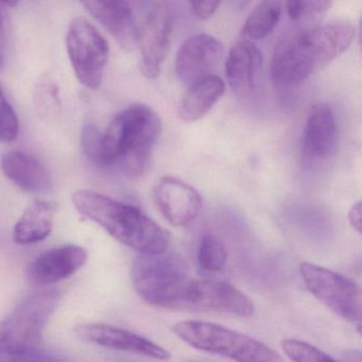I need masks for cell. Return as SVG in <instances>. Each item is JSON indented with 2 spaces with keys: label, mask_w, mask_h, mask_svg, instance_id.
Returning a JSON list of instances; mask_svg holds the SVG:
<instances>
[{
  "label": "cell",
  "mask_w": 362,
  "mask_h": 362,
  "mask_svg": "<svg viewBox=\"0 0 362 362\" xmlns=\"http://www.w3.org/2000/svg\"><path fill=\"white\" fill-rule=\"evenodd\" d=\"M349 22H334L284 40L275 48L271 77L275 88L289 92L346 52L355 37Z\"/></svg>",
  "instance_id": "6da1fadb"
},
{
  "label": "cell",
  "mask_w": 362,
  "mask_h": 362,
  "mask_svg": "<svg viewBox=\"0 0 362 362\" xmlns=\"http://www.w3.org/2000/svg\"><path fill=\"white\" fill-rule=\"evenodd\" d=\"M163 124L146 105H133L119 112L103 134L99 166L136 177L147 169Z\"/></svg>",
  "instance_id": "7a4b0ae2"
},
{
  "label": "cell",
  "mask_w": 362,
  "mask_h": 362,
  "mask_svg": "<svg viewBox=\"0 0 362 362\" xmlns=\"http://www.w3.org/2000/svg\"><path fill=\"white\" fill-rule=\"evenodd\" d=\"M71 200L83 217L139 253H160L168 247L169 233L133 205L88 189L74 192Z\"/></svg>",
  "instance_id": "3957f363"
},
{
  "label": "cell",
  "mask_w": 362,
  "mask_h": 362,
  "mask_svg": "<svg viewBox=\"0 0 362 362\" xmlns=\"http://www.w3.org/2000/svg\"><path fill=\"white\" fill-rule=\"evenodd\" d=\"M135 291L148 304L175 309L189 279V267L173 252L141 254L135 258L131 270Z\"/></svg>",
  "instance_id": "277c9868"
},
{
  "label": "cell",
  "mask_w": 362,
  "mask_h": 362,
  "mask_svg": "<svg viewBox=\"0 0 362 362\" xmlns=\"http://www.w3.org/2000/svg\"><path fill=\"white\" fill-rule=\"evenodd\" d=\"M58 290L33 292L0 322V355L20 358L33 353L42 341L43 330L58 308Z\"/></svg>",
  "instance_id": "5b68a950"
},
{
  "label": "cell",
  "mask_w": 362,
  "mask_h": 362,
  "mask_svg": "<svg viewBox=\"0 0 362 362\" xmlns=\"http://www.w3.org/2000/svg\"><path fill=\"white\" fill-rule=\"evenodd\" d=\"M173 334L194 349L240 362H283L284 358L268 345L243 332L204 321H182L171 328Z\"/></svg>",
  "instance_id": "8992f818"
},
{
  "label": "cell",
  "mask_w": 362,
  "mask_h": 362,
  "mask_svg": "<svg viewBox=\"0 0 362 362\" xmlns=\"http://www.w3.org/2000/svg\"><path fill=\"white\" fill-rule=\"evenodd\" d=\"M66 48L80 83L88 90H98L109 61L107 40L92 23L86 18H75L67 30Z\"/></svg>",
  "instance_id": "52a82bcc"
},
{
  "label": "cell",
  "mask_w": 362,
  "mask_h": 362,
  "mask_svg": "<svg viewBox=\"0 0 362 362\" xmlns=\"http://www.w3.org/2000/svg\"><path fill=\"white\" fill-rule=\"evenodd\" d=\"M300 274L306 289L319 302L347 321L361 322V291L351 279L311 262L300 264Z\"/></svg>",
  "instance_id": "ba28073f"
},
{
  "label": "cell",
  "mask_w": 362,
  "mask_h": 362,
  "mask_svg": "<svg viewBox=\"0 0 362 362\" xmlns=\"http://www.w3.org/2000/svg\"><path fill=\"white\" fill-rule=\"evenodd\" d=\"M177 310L211 311L251 317L255 306L251 298L226 281L192 277L182 293Z\"/></svg>",
  "instance_id": "9c48e42d"
},
{
  "label": "cell",
  "mask_w": 362,
  "mask_h": 362,
  "mask_svg": "<svg viewBox=\"0 0 362 362\" xmlns=\"http://www.w3.org/2000/svg\"><path fill=\"white\" fill-rule=\"evenodd\" d=\"M223 57L224 48L219 40L206 33L192 35L177 52L175 64L177 79L189 86L214 75Z\"/></svg>",
  "instance_id": "30bf717a"
},
{
  "label": "cell",
  "mask_w": 362,
  "mask_h": 362,
  "mask_svg": "<svg viewBox=\"0 0 362 362\" xmlns=\"http://www.w3.org/2000/svg\"><path fill=\"white\" fill-rule=\"evenodd\" d=\"M173 20L170 10L158 5L146 20L139 33L137 44L141 49V71L147 79H156L170 47Z\"/></svg>",
  "instance_id": "8fae6325"
},
{
  "label": "cell",
  "mask_w": 362,
  "mask_h": 362,
  "mask_svg": "<svg viewBox=\"0 0 362 362\" xmlns=\"http://www.w3.org/2000/svg\"><path fill=\"white\" fill-rule=\"evenodd\" d=\"M76 334L81 340L105 349L146 356L156 360L171 357L167 351L153 341L124 328L103 323H83L76 326Z\"/></svg>",
  "instance_id": "7c38bea8"
},
{
  "label": "cell",
  "mask_w": 362,
  "mask_h": 362,
  "mask_svg": "<svg viewBox=\"0 0 362 362\" xmlns=\"http://www.w3.org/2000/svg\"><path fill=\"white\" fill-rule=\"evenodd\" d=\"M154 200L171 226H186L198 217L202 198L196 188L173 177H164L154 187Z\"/></svg>",
  "instance_id": "4fadbf2b"
},
{
  "label": "cell",
  "mask_w": 362,
  "mask_h": 362,
  "mask_svg": "<svg viewBox=\"0 0 362 362\" xmlns=\"http://www.w3.org/2000/svg\"><path fill=\"white\" fill-rule=\"evenodd\" d=\"M337 122L334 110L326 103L313 107L307 116L302 137L303 158L308 163L327 160L337 146Z\"/></svg>",
  "instance_id": "5bb4252c"
},
{
  "label": "cell",
  "mask_w": 362,
  "mask_h": 362,
  "mask_svg": "<svg viewBox=\"0 0 362 362\" xmlns=\"http://www.w3.org/2000/svg\"><path fill=\"white\" fill-rule=\"evenodd\" d=\"M88 259L86 249L66 245L46 251L27 269V277L33 285L48 286L66 279L77 272Z\"/></svg>",
  "instance_id": "9a60e30c"
},
{
  "label": "cell",
  "mask_w": 362,
  "mask_h": 362,
  "mask_svg": "<svg viewBox=\"0 0 362 362\" xmlns=\"http://www.w3.org/2000/svg\"><path fill=\"white\" fill-rule=\"evenodd\" d=\"M88 13L124 48L132 49L139 40L132 8L128 0H80Z\"/></svg>",
  "instance_id": "2e32d148"
},
{
  "label": "cell",
  "mask_w": 362,
  "mask_h": 362,
  "mask_svg": "<svg viewBox=\"0 0 362 362\" xmlns=\"http://www.w3.org/2000/svg\"><path fill=\"white\" fill-rule=\"evenodd\" d=\"M262 67L259 48L250 40L235 44L226 61V75L234 94L241 98L252 95L257 86Z\"/></svg>",
  "instance_id": "e0dca14e"
},
{
  "label": "cell",
  "mask_w": 362,
  "mask_h": 362,
  "mask_svg": "<svg viewBox=\"0 0 362 362\" xmlns=\"http://www.w3.org/2000/svg\"><path fill=\"white\" fill-rule=\"evenodd\" d=\"M1 170L12 183L31 194L48 192L52 186L49 171L39 160L25 152L4 154Z\"/></svg>",
  "instance_id": "ac0fdd59"
},
{
  "label": "cell",
  "mask_w": 362,
  "mask_h": 362,
  "mask_svg": "<svg viewBox=\"0 0 362 362\" xmlns=\"http://www.w3.org/2000/svg\"><path fill=\"white\" fill-rule=\"evenodd\" d=\"M226 83L221 78L211 75L188 86L179 107V117L184 122L202 119L223 96Z\"/></svg>",
  "instance_id": "d6986e66"
},
{
  "label": "cell",
  "mask_w": 362,
  "mask_h": 362,
  "mask_svg": "<svg viewBox=\"0 0 362 362\" xmlns=\"http://www.w3.org/2000/svg\"><path fill=\"white\" fill-rule=\"evenodd\" d=\"M54 207L45 201H35L25 209L13 228L18 245H35L47 238L54 228Z\"/></svg>",
  "instance_id": "ffe728a7"
},
{
  "label": "cell",
  "mask_w": 362,
  "mask_h": 362,
  "mask_svg": "<svg viewBox=\"0 0 362 362\" xmlns=\"http://www.w3.org/2000/svg\"><path fill=\"white\" fill-rule=\"evenodd\" d=\"M281 16V0H262L247 16L243 25V37L250 41L266 39L279 24Z\"/></svg>",
  "instance_id": "44dd1931"
},
{
  "label": "cell",
  "mask_w": 362,
  "mask_h": 362,
  "mask_svg": "<svg viewBox=\"0 0 362 362\" xmlns=\"http://www.w3.org/2000/svg\"><path fill=\"white\" fill-rule=\"evenodd\" d=\"M226 262L228 251L223 243L215 235L205 234L199 245V266L207 272H219L223 270Z\"/></svg>",
  "instance_id": "7402d4cb"
},
{
  "label": "cell",
  "mask_w": 362,
  "mask_h": 362,
  "mask_svg": "<svg viewBox=\"0 0 362 362\" xmlns=\"http://www.w3.org/2000/svg\"><path fill=\"white\" fill-rule=\"evenodd\" d=\"M281 349L288 358L296 362H328L336 361L334 357L321 351L317 347L296 340V339H285L281 341Z\"/></svg>",
  "instance_id": "603a6c76"
},
{
  "label": "cell",
  "mask_w": 362,
  "mask_h": 362,
  "mask_svg": "<svg viewBox=\"0 0 362 362\" xmlns=\"http://www.w3.org/2000/svg\"><path fill=\"white\" fill-rule=\"evenodd\" d=\"M20 131V122L12 105L0 90V141L11 143L16 141Z\"/></svg>",
  "instance_id": "cb8c5ba5"
},
{
  "label": "cell",
  "mask_w": 362,
  "mask_h": 362,
  "mask_svg": "<svg viewBox=\"0 0 362 362\" xmlns=\"http://www.w3.org/2000/svg\"><path fill=\"white\" fill-rule=\"evenodd\" d=\"M332 4V0H287L288 14L291 20L300 21L324 13Z\"/></svg>",
  "instance_id": "d4e9b609"
},
{
  "label": "cell",
  "mask_w": 362,
  "mask_h": 362,
  "mask_svg": "<svg viewBox=\"0 0 362 362\" xmlns=\"http://www.w3.org/2000/svg\"><path fill=\"white\" fill-rule=\"evenodd\" d=\"M101 141H103V133L95 124H86L82 129L81 146L84 154L90 162L98 166L100 162Z\"/></svg>",
  "instance_id": "484cf974"
},
{
  "label": "cell",
  "mask_w": 362,
  "mask_h": 362,
  "mask_svg": "<svg viewBox=\"0 0 362 362\" xmlns=\"http://www.w3.org/2000/svg\"><path fill=\"white\" fill-rule=\"evenodd\" d=\"M190 8L197 18L207 20L217 11L221 0H188Z\"/></svg>",
  "instance_id": "4316f807"
},
{
  "label": "cell",
  "mask_w": 362,
  "mask_h": 362,
  "mask_svg": "<svg viewBox=\"0 0 362 362\" xmlns=\"http://www.w3.org/2000/svg\"><path fill=\"white\" fill-rule=\"evenodd\" d=\"M361 202L358 201L349 211V221L351 228L360 234L361 233Z\"/></svg>",
  "instance_id": "83f0119b"
},
{
  "label": "cell",
  "mask_w": 362,
  "mask_h": 362,
  "mask_svg": "<svg viewBox=\"0 0 362 362\" xmlns=\"http://www.w3.org/2000/svg\"><path fill=\"white\" fill-rule=\"evenodd\" d=\"M361 353L359 351H345L341 360L349 362L361 361Z\"/></svg>",
  "instance_id": "f1b7e54d"
},
{
  "label": "cell",
  "mask_w": 362,
  "mask_h": 362,
  "mask_svg": "<svg viewBox=\"0 0 362 362\" xmlns=\"http://www.w3.org/2000/svg\"><path fill=\"white\" fill-rule=\"evenodd\" d=\"M18 1H20V0H3V3L9 6V7H14V6L18 5Z\"/></svg>",
  "instance_id": "f546056e"
},
{
  "label": "cell",
  "mask_w": 362,
  "mask_h": 362,
  "mask_svg": "<svg viewBox=\"0 0 362 362\" xmlns=\"http://www.w3.org/2000/svg\"><path fill=\"white\" fill-rule=\"evenodd\" d=\"M129 3L135 4V5H144V4L147 3L149 0H128Z\"/></svg>",
  "instance_id": "4dcf8cb0"
},
{
  "label": "cell",
  "mask_w": 362,
  "mask_h": 362,
  "mask_svg": "<svg viewBox=\"0 0 362 362\" xmlns=\"http://www.w3.org/2000/svg\"><path fill=\"white\" fill-rule=\"evenodd\" d=\"M3 35V18H1V12H0V37Z\"/></svg>",
  "instance_id": "1f68e13d"
},
{
  "label": "cell",
  "mask_w": 362,
  "mask_h": 362,
  "mask_svg": "<svg viewBox=\"0 0 362 362\" xmlns=\"http://www.w3.org/2000/svg\"><path fill=\"white\" fill-rule=\"evenodd\" d=\"M0 64H1V54H0Z\"/></svg>",
  "instance_id": "d6a6232c"
}]
</instances>
